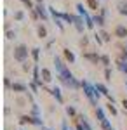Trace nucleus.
<instances>
[{"label": "nucleus", "mask_w": 127, "mask_h": 130, "mask_svg": "<svg viewBox=\"0 0 127 130\" xmlns=\"http://www.w3.org/2000/svg\"><path fill=\"white\" fill-rule=\"evenodd\" d=\"M54 62H56V68H58V71H59V78H61V82H65L68 87L71 85L73 89H77V87H78V82L73 80V75L66 70V66L61 62V59H59V57H56V59H54Z\"/></svg>", "instance_id": "f257e3e1"}, {"label": "nucleus", "mask_w": 127, "mask_h": 130, "mask_svg": "<svg viewBox=\"0 0 127 130\" xmlns=\"http://www.w3.org/2000/svg\"><path fill=\"white\" fill-rule=\"evenodd\" d=\"M26 57H28V49H26L24 45H19V47H16V49H14V59L24 61Z\"/></svg>", "instance_id": "f03ea898"}, {"label": "nucleus", "mask_w": 127, "mask_h": 130, "mask_svg": "<svg viewBox=\"0 0 127 130\" xmlns=\"http://www.w3.org/2000/svg\"><path fill=\"white\" fill-rule=\"evenodd\" d=\"M115 37H118V38H127V28L122 26V24H118L117 28H115Z\"/></svg>", "instance_id": "7ed1b4c3"}, {"label": "nucleus", "mask_w": 127, "mask_h": 130, "mask_svg": "<svg viewBox=\"0 0 127 130\" xmlns=\"http://www.w3.org/2000/svg\"><path fill=\"white\" fill-rule=\"evenodd\" d=\"M35 10L39 12V16L42 18V19H49V14H47V10H45V7H44L42 4H39V5L35 7Z\"/></svg>", "instance_id": "20e7f679"}, {"label": "nucleus", "mask_w": 127, "mask_h": 130, "mask_svg": "<svg viewBox=\"0 0 127 130\" xmlns=\"http://www.w3.org/2000/svg\"><path fill=\"white\" fill-rule=\"evenodd\" d=\"M82 87H84V90H85V94H87V97H89L91 101H92V102H94V99H92V94H94V89H92V87L89 85L87 82H82Z\"/></svg>", "instance_id": "39448f33"}, {"label": "nucleus", "mask_w": 127, "mask_h": 130, "mask_svg": "<svg viewBox=\"0 0 127 130\" xmlns=\"http://www.w3.org/2000/svg\"><path fill=\"white\" fill-rule=\"evenodd\" d=\"M117 7H118V12H120L122 16H127V4L125 2H118Z\"/></svg>", "instance_id": "423d86ee"}, {"label": "nucleus", "mask_w": 127, "mask_h": 130, "mask_svg": "<svg viewBox=\"0 0 127 130\" xmlns=\"http://www.w3.org/2000/svg\"><path fill=\"white\" fill-rule=\"evenodd\" d=\"M75 19H73V23H75V26H77V30L80 31V33H84V24H82V19L80 18H77V16H73Z\"/></svg>", "instance_id": "0eeeda50"}, {"label": "nucleus", "mask_w": 127, "mask_h": 130, "mask_svg": "<svg viewBox=\"0 0 127 130\" xmlns=\"http://www.w3.org/2000/svg\"><path fill=\"white\" fill-rule=\"evenodd\" d=\"M84 57L89 61H92V62H98V61H101V57L99 56H96V54H84Z\"/></svg>", "instance_id": "6e6552de"}, {"label": "nucleus", "mask_w": 127, "mask_h": 130, "mask_svg": "<svg viewBox=\"0 0 127 130\" xmlns=\"http://www.w3.org/2000/svg\"><path fill=\"white\" fill-rule=\"evenodd\" d=\"M42 76H44V82H50L52 78H50V71L47 70V68H42Z\"/></svg>", "instance_id": "1a4fd4ad"}, {"label": "nucleus", "mask_w": 127, "mask_h": 130, "mask_svg": "<svg viewBox=\"0 0 127 130\" xmlns=\"http://www.w3.org/2000/svg\"><path fill=\"white\" fill-rule=\"evenodd\" d=\"M96 90H99V92H101V94H103V95H110V94H108V90H106V87H105V85H101V83H98V85H96Z\"/></svg>", "instance_id": "9d476101"}, {"label": "nucleus", "mask_w": 127, "mask_h": 130, "mask_svg": "<svg viewBox=\"0 0 127 130\" xmlns=\"http://www.w3.org/2000/svg\"><path fill=\"white\" fill-rule=\"evenodd\" d=\"M12 90H18V92H23V90H26V87H24L23 83H12Z\"/></svg>", "instance_id": "9b49d317"}, {"label": "nucleus", "mask_w": 127, "mask_h": 130, "mask_svg": "<svg viewBox=\"0 0 127 130\" xmlns=\"http://www.w3.org/2000/svg\"><path fill=\"white\" fill-rule=\"evenodd\" d=\"M39 37L40 38H45V37H47V30H45V28H44V26H39Z\"/></svg>", "instance_id": "f8f14e48"}, {"label": "nucleus", "mask_w": 127, "mask_h": 130, "mask_svg": "<svg viewBox=\"0 0 127 130\" xmlns=\"http://www.w3.org/2000/svg\"><path fill=\"white\" fill-rule=\"evenodd\" d=\"M65 56H66V59H68L70 62H73V61H75V56H73V52H70L68 49H65Z\"/></svg>", "instance_id": "ddd939ff"}, {"label": "nucleus", "mask_w": 127, "mask_h": 130, "mask_svg": "<svg viewBox=\"0 0 127 130\" xmlns=\"http://www.w3.org/2000/svg\"><path fill=\"white\" fill-rule=\"evenodd\" d=\"M94 23H98V26H103V24H105V18L99 14V16H96V18H94Z\"/></svg>", "instance_id": "4468645a"}, {"label": "nucleus", "mask_w": 127, "mask_h": 130, "mask_svg": "<svg viewBox=\"0 0 127 130\" xmlns=\"http://www.w3.org/2000/svg\"><path fill=\"white\" fill-rule=\"evenodd\" d=\"M118 68H120L122 71H125V73H127V59H125V61H124V59L118 61Z\"/></svg>", "instance_id": "2eb2a0df"}, {"label": "nucleus", "mask_w": 127, "mask_h": 130, "mask_svg": "<svg viewBox=\"0 0 127 130\" xmlns=\"http://www.w3.org/2000/svg\"><path fill=\"white\" fill-rule=\"evenodd\" d=\"M87 4H89V7H91V9L98 10V0H87Z\"/></svg>", "instance_id": "dca6fc26"}, {"label": "nucleus", "mask_w": 127, "mask_h": 130, "mask_svg": "<svg viewBox=\"0 0 127 130\" xmlns=\"http://www.w3.org/2000/svg\"><path fill=\"white\" fill-rule=\"evenodd\" d=\"M52 94L56 95V99H58L59 102H63V97H61V94H59V90H58V89H54V90H52Z\"/></svg>", "instance_id": "f3484780"}, {"label": "nucleus", "mask_w": 127, "mask_h": 130, "mask_svg": "<svg viewBox=\"0 0 127 130\" xmlns=\"http://www.w3.org/2000/svg\"><path fill=\"white\" fill-rule=\"evenodd\" d=\"M21 2H23V4H24L30 10H33V4H31V0H21Z\"/></svg>", "instance_id": "a211bd4d"}, {"label": "nucleus", "mask_w": 127, "mask_h": 130, "mask_svg": "<svg viewBox=\"0 0 127 130\" xmlns=\"http://www.w3.org/2000/svg\"><path fill=\"white\" fill-rule=\"evenodd\" d=\"M14 18H16L18 21H23V19H24V14L19 10V12H16V14H14Z\"/></svg>", "instance_id": "6ab92c4d"}, {"label": "nucleus", "mask_w": 127, "mask_h": 130, "mask_svg": "<svg viewBox=\"0 0 127 130\" xmlns=\"http://www.w3.org/2000/svg\"><path fill=\"white\" fill-rule=\"evenodd\" d=\"M80 120H82V127H84V130H91V127H89V123L85 121V118H84V116H82Z\"/></svg>", "instance_id": "aec40b11"}, {"label": "nucleus", "mask_w": 127, "mask_h": 130, "mask_svg": "<svg viewBox=\"0 0 127 130\" xmlns=\"http://www.w3.org/2000/svg\"><path fill=\"white\" fill-rule=\"evenodd\" d=\"M101 62H103L105 66H110V59H108V56H101Z\"/></svg>", "instance_id": "412c9836"}, {"label": "nucleus", "mask_w": 127, "mask_h": 130, "mask_svg": "<svg viewBox=\"0 0 127 130\" xmlns=\"http://www.w3.org/2000/svg\"><path fill=\"white\" fill-rule=\"evenodd\" d=\"M39 50L40 49H33V50H31V56H33V59H35V61H39Z\"/></svg>", "instance_id": "4be33fe9"}, {"label": "nucleus", "mask_w": 127, "mask_h": 130, "mask_svg": "<svg viewBox=\"0 0 127 130\" xmlns=\"http://www.w3.org/2000/svg\"><path fill=\"white\" fill-rule=\"evenodd\" d=\"M101 37H103V40H110V35H108V33H106V31H103V33H101Z\"/></svg>", "instance_id": "5701e85b"}, {"label": "nucleus", "mask_w": 127, "mask_h": 130, "mask_svg": "<svg viewBox=\"0 0 127 130\" xmlns=\"http://www.w3.org/2000/svg\"><path fill=\"white\" fill-rule=\"evenodd\" d=\"M7 38H16V33L14 31H7Z\"/></svg>", "instance_id": "b1692460"}, {"label": "nucleus", "mask_w": 127, "mask_h": 130, "mask_svg": "<svg viewBox=\"0 0 127 130\" xmlns=\"http://www.w3.org/2000/svg\"><path fill=\"white\" fill-rule=\"evenodd\" d=\"M105 76H106V80H111V78H110V76H111V73H110L108 68H106V71H105Z\"/></svg>", "instance_id": "393cba45"}, {"label": "nucleus", "mask_w": 127, "mask_h": 130, "mask_svg": "<svg viewBox=\"0 0 127 130\" xmlns=\"http://www.w3.org/2000/svg\"><path fill=\"white\" fill-rule=\"evenodd\" d=\"M108 109L111 111V115H117V109H115V108H113V106H111V104H110V106H108Z\"/></svg>", "instance_id": "a878e982"}, {"label": "nucleus", "mask_w": 127, "mask_h": 130, "mask_svg": "<svg viewBox=\"0 0 127 130\" xmlns=\"http://www.w3.org/2000/svg\"><path fill=\"white\" fill-rule=\"evenodd\" d=\"M66 111H68V115H75V109L73 108H66Z\"/></svg>", "instance_id": "bb28decb"}, {"label": "nucleus", "mask_w": 127, "mask_h": 130, "mask_svg": "<svg viewBox=\"0 0 127 130\" xmlns=\"http://www.w3.org/2000/svg\"><path fill=\"white\" fill-rule=\"evenodd\" d=\"M122 104H124V108H125V109H127V101H124V102H122Z\"/></svg>", "instance_id": "cd10ccee"}, {"label": "nucleus", "mask_w": 127, "mask_h": 130, "mask_svg": "<svg viewBox=\"0 0 127 130\" xmlns=\"http://www.w3.org/2000/svg\"><path fill=\"white\" fill-rule=\"evenodd\" d=\"M37 2H39V4H42V0H37Z\"/></svg>", "instance_id": "c85d7f7f"}]
</instances>
